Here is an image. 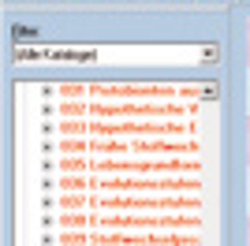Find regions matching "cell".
<instances>
[{"instance_id": "1", "label": "cell", "mask_w": 250, "mask_h": 246, "mask_svg": "<svg viewBox=\"0 0 250 246\" xmlns=\"http://www.w3.org/2000/svg\"><path fill=\"white\" fill-rule=\"evenodd\" d=\"M247 60H250V19H247Z\"/></svg>"}, {"instance_id": "2", "label": "cell", "mask_w": 250, "mask_h": 246, "mask_svg": "<svg viewBox=\"0 0 250 246\" xmlns=\"http://www.w3.org/2000/svg\"><path fill=\"white\" fill-rule=\"evenodd\" d=\"M247 157H250V120H247Z\"/></svg>"}, {"instance_id": "3", "label": "cell", "mask_w": 250, "mask_h": 246, "mask_svg": "<svg viewBox=\"0 0 250 246\" xmlns=\"http://www.w3.org/2000/svg\"><path fill=\"white\" fill-rule=\"evenodd\" d=\"M247 246H250V220H247Z\"/></svg>"}]
</instances>
